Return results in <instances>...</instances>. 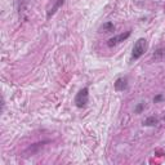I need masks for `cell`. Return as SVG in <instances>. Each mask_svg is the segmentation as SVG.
Segmentation results:
<instances>
[{"instance_id": "1", "label": "cell", "mask_w": 165, "mask_h": 165, "mask_svg": "<svg viewBox=\"0 0 165 165\" xmlns=\"http://www.w3.org/2000/svg\"><path fill=\"white\" fill-rule=\"evenodd\" d=\"M147 49V41L146 39H138L137 41H135L134 47H133V53H132V57H133L134 59H138L139 57H142L144 54V52H146Z\"/></svg>"}, {"instance_id": "2", "label": "cell", "mask_w": 165, "mask_h": 165, "mask_svg": "<svg viewBox=\"0 0 165 165\" xmlns=\"http://www.w3.org/2000/svg\"><path fill=\"white\" fill-rule=\"evenodd\" d=\"M88 98H89V90H88V88H82L81 90H79V93L76 94L75 105L79 107V109H82V107L88 103Z\"/></svg>"}, {"instance_id": "3", "label": "cell", "mask_w": 165, "mask_h": 165, "mask_svg": "<svg viewBox=\"0 0 165 165\" xmlns=\"http://www.w3.org/2000/svg\"><path fill=\"white\" fill-rule=\"evenodd\" d=\"M130 34H132V31H126V32H123L120 35L114 36V38H111L109 41H107V45H109V47H115V45L123 43L124 40H126L130 36Z\"/></svg>"}, {"instance_id": "4", "label": "cell", "mask_w": 165, "mask_h": 165, "mask_svg": "<svg viewBox=\"0 0 165 165\" xmlns=\"http://www.w3.org/2000/svg\"><path fill=\"white\" fill-rule=\"evenodd\" d=\"M126 86H128V82H126L125 77H119V79L115 81V90H117V92H123V90H125Z\"/></svg>"}, {"instance_id": "5", "label": "cell", "mask_w": 165, "mask_h": 165, "mask_svg": "<svg viewBox=\"0 0 165 165\" xmlns=\"http://www.w3.org/2000/svg\"><path fill=\"white\" fill-rule=\"evenodd\" d=\"M63 1H65V0H54V4H53V7L48 10V16H47V18H51L52 16L56 13V10L58 9V8L62 5V4H63Z\"/></svg>"}, {"instance_id": "6", "label": "cell", "mask_w": 165, "mask_h": 165, "mask_svg": "<svg viewBox=\"0 0 165 165\" xmlns=\"http://www.w3.org/2000/svg\"><path fill=\"white\" fill-rule=\"evenodd\" d=\"M114 30H115V26L112 22H105L100 27V32H112Z\"/></svg>"}, {"instance_id": "7", "label": "cell", "mask_w": 165, "mask_h": 165, "mask_svg": "<svg viewBox=\"0 0 165 165\" xmlns=\"http://www.w3.org/2000/svg\"><path fill=\"white\" fill-rule=\"evenodd\" d=\"M158 123H159L158 117H155V116H150V117H147L146 120L143 121V125H146V126H154V125H156Z\"/></svg>"}, {"instance_id": "8", "label": "cell", "mask_w": 165, "mask_h": 165, "mask_svg": "<svg viewBox=\"0 0 165 165\" xmlns=\"http://www.w3.org/2000/svg\"><path fill=\"white\" fill-rule=\"evenodd\" d=\"M144 109H146V102H141V103H138V105H137V107H135V110H134V112L135 114H141Z\"/></svg>"}, {"instance_id": "9", "label": "cell", "mask_w": 165, "mask_h": 165, "mask_svg": "<svg viewBox=\"0 0 165 165\" xmlns=\"http://www.w3.org/2000/svg\"><path fill=\"white\" fill-rule=\"evenodd\" d=\"M164 52L165 51H163V49H159V51H156V53L154 54V58L155 59H159L160 57H164Z\"/></svg>"}, {"instance_id": "10", "label": "cell", "mask_w": 165, "mask_h": 165, "mask_svg": "<svg viewBox=\"0 0 165 165\" xmlns=\"http://www.w3.org/2000/svg\"><path fill=\"white\" fill-rule=\"evenodd\" d=\"M161 100H163V96H161V94H159V96H156L154 98V102L156 103V102H159V101H161Z\"/></svg>"}, {"instance_id": "11", "label": "cell", "mask_w": 165, "mask_h": 165, "mask_svg": "<svg viewBox=\"0 0 165 165\" xmlns=\"http://www.w3.org/2000/svg\"><path fill=\"white\" fill-rule=\"evenodd\" d=\"M164 58H165V52H164Z\"/></svg>"}, {"instance_id": "12", "label": "cell", "mask_w": 165, "mask_h": 165, "mask_svg": "<svg viewBox=\"0 0 165 165\" xmlns=\"http://www.w3.org/2000/svg\"><path fill=\"white\" fill-rule=\"evenodd\" d=\"M164 121H165V116H164Z\"/></svg>"}]
</instances>
